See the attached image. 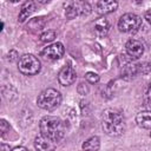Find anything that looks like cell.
<instances>
[{
	"mask_svg": "<svg viewBox=\"0 0 151 151\" xmlns=\"http://www.w3.org/2000/svg\"><path fill=\"white\" fill-rule=\"evenodd\" d=\"M110 28H111V25H110V21L105 18V17H100L99 19H97L94 21V25H93V31L96 33L97 37L99 38H103V37H106L110 32Z\"/></svg>",
	"mask_w": 151,
	"mask_h": 151,
	"instance_id": "11",
	"label": "cell"
},
{
	"mask_svg": "<svg viewBox=\"0 0 151 151\" xmlns=\"http://www.w3.org/2000/svg\"><path fill=\"white\" fill-rule=\"evenodd\" d=\"M34 11H35V2H34L33 0H28V1H26V2L21 6V8H20V11H19L18 21H19V22H24V21H26V20L33 14Z\"/></svg>",
	"mask_w": 151,
	"mask_h": 151,
	"instance_id": "12",
	"label": "cell"
},
{
	"mask_svg": "<svg viewBox=\"0 0 151 151\" xmlns=\"http://www.w3.org/2000/svg\"><path fill=\"white\" fill-rule=\"evenodd\" d=\"M125 51H126L127 55L131 57L132 59H138L144 53V45L139 40L130 39L125 45Z\"/></svg>",
	"mask_w": 151,
	"mask_h": 151,
	"instance_id": "9",
	"label": "cell"
},
{
	"mask_svg": "<svg viewBox=\"0 0 151 151\" xmlns=\"http://www.w3.org/2000/svg\"><path fill=\"white\" fill-rule=\"evenodd\" d=\"M65 15L67 19L77 17H86L91 13V6L86 0H70L64 5Z\"/></svg>",
	"mask_w": 151,
	"mask_h": 151,
	"instance_id": "4",
	"label": "cell"
},
{
	"mask_svg": "<svg viewBox=\"0 0 151 151\" xmlns=\"http://www.w3.org/2000/svg\"><path fill=\"white\" fill-rule=\"evenodd\" d=\"M145 19H146V21L151 25V13H146V14H145Z\"/></svg>",
	"mask_w": 151,
	"mask_h": 151,
	"instance_id": "24",
	"label": "cell"
},
{
	"mask_svg": "<svg viewBox=\"0 0 151 151\" xmlns=\"http://www.w3.org/2000/svg\"><path fill=\"white\" fill-rule=\"evenodd\" d=\"M101 127L107 136H122L125 132V120L123 113L116 109H106L101 114Z\"/></svg>",
	"mask_w": 151,
	"mask_h": 151,
	"instance_id": "1",
	"label": "cell"
},
{
	"mask_svg": "<svg viewBox=\"0 0 151 151\" xmlns=\"http://www.w3.org/2000/svg\"><path fill=\"white\" fill-rule=\"evenodd\" d=\"M9 1H12V2H18V1H20V0H9Z\"/></svg>",
	"mask_w": 151,
	"mask_h": 151,
	"instance_id": "27",
	"label": "cell"
},
{
	"mask_svg": "<svg viewBox=\"0 0 151 151\" xmlns=\"http://www.w3.org/2000/svg\"><path fill=\"white\" fill-rule=\"evenodd\" d=\"M76 79H77V73L71 65L64 66L58 74V81L61 86H70L76 81Z\"/></svg>",
	"mask_w": 151,
	"mask_h": 151,
	"instance_id": "8",
	"label": "cell"
},
{
	"mask_svg": "<svg viewBox=\"0 0 151 151\" xmlns=\"http://www.w3.org/2000/svg\"><path fill=\"white\" fill-rule=\"evenodd\" d=\"M40 40L42 41V42H51V41H53L55 38H57V33H55V31H53V29H47V31H44L41 34H40Z\"/></svg>",
	"mask_w": 151,
	"mask_h": 151,
	"instance_id": "17",
	"label": "cell"
},
{
	"mask_svg": "<svg viewBox=\"0 0 151 151\" xmlns=\"http://www.w3.org/2000/svg\"><path fill=\"white\" fill-rule=\"evenodd\" d=\"M64 52H65L64 45L61 42L57 41V42L47 45L41 51V57H44L46 59H50V60H57V59H60L64 55Z\"/></svg>",
	"mask_w": 151,
	"mask_h": 151,
	"instance_id": "7",
	"label": "cell"
},
{
	"mask_svg": "<svg viewBox=\"0 0 151 151\" xmlns=\"http://www.w3.org/2000/svg\"><path fill=\"white\" fill-rule=\"evenodd\" d=\"M138 72H139V65L133 61H129L122 68V78L130 80V79L134 78L138 74Z\"/></svg>",
	"mask_w": 151,
	"mask_h": 151,
	"instance_id": "13",
	"label": "cell"
},
{
	"mask_svg": "<svg viewBox=\"0 0 151 151\" xmlns=\"http://www.w3.org/2000/svg\"><path fill=\"white\" fill-rule=\"evenodd\" d=\"M150 137H151V132H150Z\"/></svg>",
	"mask_w": 151,
	"mask_h": 151,
	"instance_id": "28",
	"label": "cell"
},
{
	"mask_svg": "<svg viewBox=\"0 0 151 151\" xmlns=\"http://www.w3.org/2000/svg\"><path fill=\"white\" fill-rule=\"evenodd\" d=\"M54 142L50 140L48 138H46L45 136H38L34 138V147L38 151H47L54 147Z\"/></svg>",
	"mask_w": 151,
	"mask_h": 151,
	"instance_id": "14",
	"label": "cell"
},
{
	"mask_svg": "<svg viewBox=\"0 0 151 151\" xmlns=\"http://www.w3.org/2000/svg\"><path fill=\"white\" fill-rule=\"evenodd\" d=\"M85 78L90 84H97L99 81V76L94 72H87L85 74Z\"/></svg>",
	"mask_w": 151,
	"mask_h": 151,
	"instance_id": "18",
	"label": "cell"
},
{
	"mask_svg": "<svg viewBox=\"0 0 151 151\" xmlns=\"http://www.w3.org/2000/svg\"><path fill=\"white\" fill-rule=\"evenodd\" d=\"M8 131H9V124L5 119H0V132H1V136H4Z\"/></svg>",
	"mask_w": 151,
	"mask_h": 151,
	"instance_id": "20",
	"label": "cell"
},
{
	"mask_svg": "<svg viewBox=\"0 0 151 151\" xmlns=\"http://www.w3.org/2000/svg\"><path fill=\"white\" fill-rule=\"evenodd\" d=\"M142 25V18L134 13H125L118 20V28L124 33L136 32Z\"/></svg>",
	"mask_w": 151,
	"mask_h": 151,
	"instance_id": "6",
	"label": "cell"
},
{
	"mask_svg": "<svg viewBox=\"0 0 151 151\" xmlns=\"http://www.w3.org/2000/svg\"><path fill=\"white\" fill-rule=\"evenodd\" d=\"M81 147L84 150H93V151L99 150V147H100V139H99V137H97V136L90 137L88 139H86L83 143Z\"/></svg>",
	"mask_w": 151,
	"mask_h": 151,
	"instance_id": "16",
	"label": "cell"
},
{
	"mask_svg": "<svg viewBox=\"0 0 151 151\" xmlns=\"http://www.w3.org/2000/svg\"><path fill=\"white\" fill-rule=\"evenodd\" d=\"M18 58H19V54H18V52H17L15 50H11V51L7 53V60H8L9 63L15 61Z\"/></svg>",
	"mask_w": 151,
	"mask_h": 151,
	"instance_id": "21",
	"label": "cell"
},
{
	"mask_svg": "<svg viewBox=\"0 0 151 151\" xmlns=\"http://www.w3.org/2000/svg\"><path fill=\"white\" fill-rule=\"evenodd\" d=\"M61 94L59 91H57L55 88H46L44 90L37 98V104L40 109L42 110H47V111H52L55 110L60 104H61Z\"/></svg>",
	"mask_w": 151,
	"mask_h": 151,
	"instance_id": "3",
	"label": "cell"
},
{
	"mask_svg": "<svg viewBox=\"0 0 151 151\" xmlns=\"http://www.w3.org/2000/svg\"><path fill=\"white\" fill-rule=\"evenodd\" d=\"M12 150H13V151H19V150H22V151H26L27 149H26L25 146H15V147H13Z\"/></svg>",
	"mask_w": 151,
	"mask_h": 151,
	"instance_id": "23",
	"label": "cell"
},
{
	"mask_svg": "<svg viewBox=\"0 0 151 151\" xmlns=\"http://www.w3.org/2000/svg\"><path fill=\"white\" fill-rule=\"evenodd\" d=\"M0 150H1V151H4V150H9V146H6V145H1Z\"/></svg>",
	"mask_w": 151,
	"mask_h": 151,
	"instance_id": "25",
	"label": "cell"
},
{
	"mask_svg": "<svg viewBox=\"0 0 151 151\" xmlns=\"http://www.w3.org/2000/svg\"><path fill=\"white\" fill-rule=\"evenodd\" d=\"M18 70L25 76H34L40 72L41 63L33 54H24L18 61Z\"/></svg>",
	"mask_w": 151,
	"mask_h": 151,
	"instance_id": "5",
	"label": "cell"
},
{
	"mask_svg": "<svg viewBox=\"0 0 151 151\" xmlns=\"http://www.w3.org/2000/svg\"><path fill=\"white\" fill-rule=\"evenodd\" d=\"M136 123L142 129H151V111H140L136 116Z\"/></svg>",
	"mask_w": 151,
	"mask_h": 151,
	"instance_id": "15",
	"label": "cell"
},
{
	"mask_svg": "<svg viewBox=\"0 0 151 151\" xmlns=\"http://www.w3.org/2000/svg\"><path fill=\"white\" fill-rule=\"evenodd\" d=\"M40 132L50 140L58 143L65 136V124L59 117L46 116L40 120Z\"/></svg>",
	"mask_w": 151,
	"mask_h": 151,
	"instance_id": "2",
	"label": "cell"
},
{
	"mask_svg": "<svg viewBox=\"0 0 151 151\" xmlns=\"http://www.w3.org/2000/svg\"><path fill=\"white\" fill-rule=\"evenodd\" d=\"M77 91H78L79 94L86 96V94L90 92V87H88V85H86L85 83H80V84L78 85V87H77Z\"/></svg>",
	"mask_w": 151,
	"mask_h": 151,
	"instance_id": "19",
	"label": "cell"
},
{
	"mask_svg": "<svg viewBox=\"0 0 151 151\" xmlns=\"http://www.w3.org/2000/svg\"><path fill=\"white\" fill-rule=\"evenodd\" d=\"M51 0H38V2H40V4H47V2H50Z\"/></svg>",
	"mask_w": 151,
	"mask_h": 151,
	"instance_id": "26",
	"label": "cell"
},
{
	"mask_svg": "<svg viewBox=\"0 0 151 151\" xmlns=\"http://www.w3.org/2000/svg\"><path fill=\"white\" fill-rule=\"evenodd\" d=\"M144 100H145V104H146V105H151V84H150V85L147 86V88H146Z\"/></svg>",
	"mask_w": 151,
	"mask_h": 151,
	"instance_id": "22",
	"label": "cell"
},
{
	"mask_svg": "<svg viewBox=\"0 0 151 151\" xmlns=\"http://www.w3.org/2000/svg\"><path fill=\"white\" fill-rule=\"evenodd\" d=\"M118 7V0H97L96 9L100 15L112 13Z\"/></svg>",
	"mask_w": 151,
	"mask_h": 151,
	"instance_id": "10",
	"label": "cell"
}]
</instances>
